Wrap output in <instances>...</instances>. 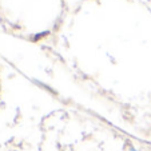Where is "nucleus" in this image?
I'll use <instances>...</instances> for the list:
<instances>
[{"label":"nucleus","instance_id":"f257e3e1","mask_svg":"<svg viewBox=\"0 0 151 151\" xmlns=\"http://www.w3.org/2000/svg\"><path fill=\"white\" fill-rule=\"evenodd\" d=\"M131 151H137V150H134V148H132V150H131Z\"/></svg>","mask_w":151,"mask_h":151}]
</instances>
